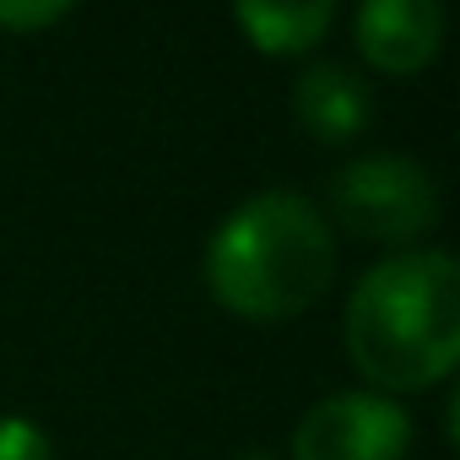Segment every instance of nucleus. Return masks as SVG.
I'll return each mask as SVG.
<instances>
[{
    "label": "nucleus",
    "instance_id": "obj_1",
    "mask_svg": "<svg viewBox=\"0 0 460 460\" xmlns=\"http://www.w3.org/2000/svg\"><path fill=\"white\" fill-rule=\"evenodd\" d=\"M331 277V222L293 190H266L234 206L206 250V282L217 304L244 320H293L325 298Z\"/></svg>",
    "mask_w": 460,
    "mask_h": 460
},
{
    "label": "nucleus",
    "instance_id": "obj_2",
    "mask_svg": "<svg viewBox=\"0 0 460 460\" xmlns=\"http://www.w3.org/2000/svg\"><path fill=\"white\" fill-rule=\"evenodd\" d=\"M347 347L368 385L428 390L460 358V271L444 250L379 261L347 304Z\"/></svg>",
    "mask_w": 460,
    "mask_h": 460
},
{
    "label": "nucleus",
    "instance_id": "obj_3",
    "mask_svg": "<svg viewBox=\"0 0 460 460\" xmlns=\"http://www.w3.org/2000/svg\"><path fill=\"white\" fill-rule=\"evenodd\" d=\"M331 211L374 244H411L438 222V190L422 163L401 152L358 157L331 184Z\"/></svg>",
    "mask_w": 460,
    "mask_h": 460
},
{
    "label": "nucleus",
    "instance_id": "obj_4",
    "mask_svg": "<svg viewBox=\"0 0 460 460\" xmlns=\"http://www.w3.org/2000/svg\"><path fill=\"white\" fill-rule=\"evenodd\" d=\"M411 417L385 395H331L304 411L293 460H406Z\"/></svg>",
    "mask_w": 460,
    "mask_h": 460
},
{
    "label": "nucleus",
    "instance_id": "obj_5",
    "mask_svg": "<svg viewBox=\"0 0 460 460\" xmlns=\"http://www.w3.org/2000/svg\"><path fill=\"white\" fill-rule=\"evenodd\" d=\"M444 39V12L433 0H363L358 12V49L368 66L406 76L422 71L438 55Z\"/></svg>",
    "mask_w": 460,
    "mask_h": 460
},
{
    "label": "nucleus",
    "instance_id": "obj_6",
    "mask_svg": "<svg viewBox=\"0 0 460 460\" xmlns=\"http://www.w3.org/2000/svg\"><path fill=\"white\" fill-rule=\"evenodd\" d=\"M293 109H298V119H304V130H309L314 141H331V146H336V141H352V136L368 125L374 98H368L363 76H352V71L336 66V60H320V66H309V71L298 76Z\"/></svg>",
    "mask_w": 460,
    "mask_h": 460
},
{
    "label": "nucleus",
    "instance_id": "obj_7",
    "mask_svg": "<svg viewBox=\"0 0 460 460\" xmlns=\"http://www.w3.org/2000/svg\"><path fill=\"white\" fill-rule=\"evenodd\" d=\"M234 22L255 39V49L266 55H298L309 44H320V33L331 28V0H288V6H271V0H250V6L234 12Z\"/></svg>",
    "mask_w": 460,
    "mask_h": 460
},
{
    "label": "nucleus",
    "instance_id": "obj_8",
    "mask_svg": "<svg viewBox=\"0 0 460 460\" xmlns=\"http://www.w3.org/2000/svg\"><path fill=\"white\" fill-rule=\"evenodd\" d=\"M0 460H55L49 438L28 417H0Z\"/></svg>",
    "mask_w": 460,
    "mask_h": 460
},
{
    "label": "nucleus",
    "instance_id": "obj_9",
    "mask_svg": "<svg viewBox=\"0 0 460 460\" xmlns=\"http://www.w3.org/2000/svg\"><path fill=\"white\" fill-rule=\"evenodd\" d=\"M71 6H0V28H22V33H33V28H49V22H60Z\"/></svg>",
    "mask_w": 460,
    "mask_h": 460
},
{
    "label": "nucleus",
    "instance_id": "obj_10",
    "mask_svg": "<svg viewBox=\"0 0 460 460\" xmlns=\"http://www.w3.org/2000/svg\"><path fill=\"white\" fill-rule=\"evenodd\" d=\"M244 460H271V455H244Z\"/></svg>",
    "mask_w": 460,
    "mask_h": 460
}]
</instances>
